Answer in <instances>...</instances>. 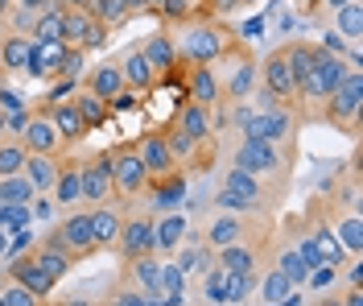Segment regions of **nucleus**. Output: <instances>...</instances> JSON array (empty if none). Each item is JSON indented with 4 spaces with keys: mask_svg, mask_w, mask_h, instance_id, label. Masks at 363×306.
I'll use <instances>...</instances> for the list:
<instances>
[{
    "mask_svg": "<svg viewBox=\"0 0 363 306\" xmlns=\"http://www.w3.org/2000/svg\"><path fill=\"white\" fill-rule=\"evenodd\" d=\"M42 112H45L50 120H54V129H58V141H62V149L79 145V141H83V137L91 133L87 124H83V116L74 112V104H70V99H54V104H45Z\"/></svg>",
    "mask_w": 363,
    "mask_h": 306,
    "instance_id": "21",
    "label": "nucleus"
},
{
    "mask_svg": "<svg viewBox=\"0 0 363 306\" xmlns=\"http://www.w3.org/2000/svg\"><path fill=\"white\" fill-rule=\"evenodd\" d=\"M38 17H42V13H33V9H21V4H17V13H13V33H33Z\"/></svg>",
    "mask_w": 363,
    "mask_h": 306,
    "instance_id": "51",
    "label": "nucleus"
},
{
    "mask_svg": "<svg viewBox=\"0 0 363 306\" xmlns=\"http://www.w3.org/2000/svg\"><path fill=\"white\" fill-rule=\"evenodd\" d=\"M318 50H326V54H339V58H342V54H347V50H351V42H342L339 33H335V29H330V33H326V42H322V46H318Z\"/></svg>",
    "mask_w": 363,
    "mask_h": 306,
    "instance_id": "52",
    "label": "nucleus"
},
{
    "mask_svg": "<svg viewBox=\"0 0 363 306\" xmlns=\"http://www.w3.org/2000/svg\"><path fill=\"white\" fill-rule=\"evenodd\" d=\"M314 13H322V0H306V17H314Z\"/></svg>",
    "mask_w": 363,
    "mask_h": 306,
    "instance_id": "60",
    "label": "nucleus"
},
{
    "mask_svg": "<svg viewBox=\"0 0 363 306\" xmlns=\"http://www.w3.org/2000/svg\"><path fill=\"white\" fill-rule=\"evenodd\" d=\"M104 306H145V294H140L128 278H120V282L112 285V294H108V302Z\"/></svg>",
    "mask_w": 363,
    "mask_h": 306,
    "instance_id": "46",
    "label": "nucleus"
},
{
    "mask_svg": "<svg viewBox=\"0 0 363 306\" xmlns=\"http://www.w3.org/2000/svg\"><path fill=\"white\" fill-rule=\"evenodd\" d=\"M83 50H67V58H62V71H58V79H70V83H79L83 79Z\"/></svg>",
    "mask_w": 363,
    "mask_h": 306,
    "instance_id": "49",
    "label": "nucleus"
},
{
    "mask_svg": "<svg viewBox=\"0 0 363 306\" xmlns=\"http://www.w3.org/2000/svg\"><path fill=\"white\" fill-rule=\"evenodd\" d=\"M294 124H297V112L277 104L269 112H256V116L244 120V137L248 141H269V145H281L285 153H294Z\"/></svg>",
    "mask_w": 363,
    "mask_h": 306,
    "instance_id": "7",
    "label": "nucleus"
},
{
    "mask_svg": "<svg viewBox=\"0 0 363 306\" xmlns=\"http://www.w3.org/2000/svg\"><path fill=\"white\" fill-rule=\"evenodd\" d=\"M67 50H70L67 42H33L25 75H33V79H42V83H58V71H62Z\"/></svg>",
    "mask_w": 363,
    "mask_h": 306,
    "instance_id": "20",
    "label": "nucleus"
},
{
    "mask_svg": "<svg viewBox=\"0 0 363 306\" xmlns=\"http://www.w3.org/2000/svg\"><path fill=\"white\" fill-rule=\"evenodd\" d=\"M272 306H301V294H297V290H294V294H285L281 302H272Z\"/></svg>",
    "mask_w": 363,
    "mask_h": 306,
    "instance_id": "57",
    "label": "nucleus"
},
{
    "mask_svg": "<svg viewBox=\"0 0 363 306\" xmlns=\"http://www.w3.org/2000/svg\"><path fill=\"white\" fill-rule=\"evenodd\" d=\"M0 306H45V298H38V294H29L25 285L4 278V285H0Z\"/></svg>",
    "mask_w": 363,
    "mask_h": 306,
    "instance_id": "45",
    "label": "nucleus"
},
{
    "mask_svg": "<svg viewBox=\"0 0 363 306\" xmlns=\"http://www.w3.org/2000/svg\"><path fill=\"white\" fill-rule=\"evenodd\" d=\"M289 158L294 153H285L281 145H269V141H240V149H235V170H244V174H252V178H260V182H277V187L285 190V182H289Z\"/></svg>",
    "mask_w": 363,
    "mask_h": 306,
    "instance_id": "3",
    "label": "nucleus"
},
{
    "mask_svg": "<svg viewBox=\"0 0 363 306\" xmlns=\"http://www.w3.org/2000/svg\"><path fill=\"white\" fill-rule=\"evenodd\" d=\"M182 71H186V99H190V104H203V108H211V112L223 104L215 67H182Z\"/></svg>",
    "mask_w": 363,
    "mask_h": 306,
    "instance_id": "19",
    "label": "nucleus"
},
{
    "mask_svg": "<svg viewBox=\"0 0 363 306\" xmlns=\"http://www.w3.org/2000/svg\"><path fill=\"white\" fill-rule=\"evenodd\" d=\"M277 269H281V273H285L297 290H301V285H306V278H310V269H306V261L297 257V248H285V253L277 257Z\"/></svg>",
    "mask_w": 363,
    "mask_h": 306,
    "instance_id": "43",
    "label": "nucleus"
},
{
    "mask_svg": "<svg viewBox=\"0 0 363 306\" xmlns=\"http://www.w3.org/2000/svg\"><path fill=\"white\" fill-rule=\"evenodd\" d=\"M4 278L9 282L25 285L29 294H38V298H50L54 294V282L45 278V269L38 265V257H33V248L29 253H21V257H9V265H4Z\"/></svg>",
    "mask_w": 363,
    "mask_h": 306,
    "instance_id": "16",
    "label": "nucleus"
},
{
    "mask_svg": "<svg viewBox=\"0 0 363 306\" xmlns=\"http://www.w3.org/2000/svg\"><path fill=\"white\" fill-rule=\"evenodd\" d=\"M133 145H136V158L149 170V178H165V174L182 170L178 158H174V149H169V141H165V129H149V133H140Z\"/></svg>",
    "mask_w": 363,
    "mask_h": 306,
    "instance_id": "13",
    "label": "nucleus"
},
{
    "mask_svg": "<svg viewBox=\"0 0 363 306\" xmlns=\"http://www.w3.org/2000/svg\"><path fill=\"white\" fill-rule=\"evenodd\" d=\"M145 195H153L149 203L161 207V212H174L182 203V195H186V170H174V174H165V178H149V190Z\"/></svg>",
    "mask_w": 363,
    "mask_h": 306,
    "instance_id": "29",
    "label": "nucleus"
},
{
    "mask_svg": "<svg viewBox=\"0 0 363 306\" xmlns=\"http://www.w3.org/2000/svg\"><path fill=\"white\" fill-rule=\"evenodd\" d=\"M124 9H128V17H140V13H149V0H124Z\"/></svg>",
    "mask_w": 363,
    "mask_h": 306,
    "instance_id": "55",
    "label": "nucleus"
},
{
    "mask_svg": "<svg viewBox=\"0 0 363 306\" xmlns=\"http://www.w3.org/2000/svg\"><path fill=\"white\" fill-rule=\"evenodd\" d=\"M182 232H186V219L182 215H157L153 219V253L157 257H174L178 253V244H182Z\"/></svg>",
    "mask_w": 363,
    "mask_h": 306,
    "instance_id": "30",
    "label": "nucleus"
},
{
    "mask_svg": "<svg viewBox=\"0 0 363 306\" xmlns=\"http://www.w3.org/2000/svg\"><path fill=\"white\" fill-rule=\"evenodd\" d=\"M29 38H33V42H62V4L50 9V13H42Z\"/></svg>",
    "mask_w": 363,
    "mask_h": 306,
    "instance_id": "41",
    "label": "nucleus"
},
{
    "mask_svg": "<svg viewBox=\"0 0 363 306\" xmlns=\"http://www.w3.org/2000/svg\"><path fill=\"white\" fill-rule=\"evenodd\" d=\"M17 141L25 145V153H62V141H58V129H54V120L45 116L42 108L38 112H29V120L21 124V133H17Z\"/></svg>",
    "mask_w": 363,
    "mask_h": 306,
    "instance_id": "15",
    "label": "nucleus"
},
{
    "mask_svg": "<svg viewBox=\"0 0 363 306\" xmlns=\"http://www.w3.org/2000/svg\"><path fill=\"white\" fill-rule=\"evenodd\" d=\"M4 133H9V124H4V108H0V141H4Z\"/></svg>",
    "mask_w": 363,
    "mask_h": 306,
    "instance_id": "61",
    "label": "nucleus"
},
{
    "mask_svg": "<svg viewBox=\"0 0 363 306\" xmlns=\"http://www.w3.org/2000/svg\"><path fill=\"white\" fill-rule=\"evenodd\" d=\"M87 9H91V17H95L99 25H108V29H120V25L133 21L128 9H124V0H91Z\"/></svg>",
    "mask_w": 363,
    "mask_h": 306,
    "instance_id": "37",
    "label": "nucleus"
},
{
    "mask_svg": "<svg viewBox=\"0 0 363 306\" xmlns=\"http://www.w3.org/2000/svg\"><path fill=\"white\" fill-rule=\"evenodd\" d=\"M260 87H264L277 104H285V108H294V112H297V79H294L289 50H285V46L269 50V58L260 62Z\"/></svg>",
    "mask_w": 363,
    "mask_h": 306,
    "instance_id": "8",
    "label": "nucleus"
},
{
    "mask_svg": "<svg viewBox=\"0 0 363 306\" xmlns=\"http://www.w3.org/2000/svg\"><path fill=\"white\" fill-rule=\"evenodd\" d=\"M335 33H339L342 42H351V46L363 38V4H359V0L342 4L339 13H335Z\"/></svg>",
    "mask_w": 363,
    "mask_h": 306,
    "instance_id": "35",
    "label": "nucleus"
},
{
    "mask_svg": "<svg viewBox=\"0 0 363 306\" xmlns=\"http://www.w3.org/2000/svg\"><path fill=\"white\" fill-rule=\"evenodd\" d=\"M256 278H260V273H231V269H227V282H223L227 306H240V302H248V294L256 290Z\"/></svg>",
    "mask_w": 363,
    "mask_h": 306,
    "instance_id": "40",
    "label": "nucleus"
},
{
    "mask_svg": "<svg viewBox=\"0 0 363 306\" xmlns=\"http://www.w3.org/2000/svg\"><path fill=\"white\" fill-rule=\"evenodd\" d=\"M108 158H112V195H116V203H136V199L149 190V170H145V162L136 158V145L120 141V145L108 149Z\"/></svg>",
    "mask_w": 363,
    "mask_h": 306,
    "instance_id": "5",
    "label": "nucleus"
},
{
    "mask_svg": "<svg viewBox=\"0 0 363 306\" xmlns=\"http://www.w3.org/2000/svg\"><path fill=\"white\" fill-rule=\"evenodd\" d=\"M25 224H33V207L29 203H0V228L17 232Z\"/></svg>",
    "mask_w": 363,
    "mask_h": 306,
    "instance_id": "44",
    "label": "nucleus"
},
{
    "mask_svg": "<svg viewBox=\"0 0 363 306\" xmlns=\"http://www.w3.org/2000/svg\"><path fill=\"white\" fill-rule=\"evenodd\" d=\"M58 162H62V153L54 158V153H29L21 165L25 182L33 187V195H50L54 190V178H58Z\"/></svg>",
    "mask_w": 363,
    "mask_h": 306,
    "instance_id": "27",
    "label": "nucleus"
},
{
    "mask_svg": "<svg viewBox=\"0 0 363 306\" xmlns=\"http://www.w3.org/2000/svg\"><path fill=\"white\" fill-rule=\"evenodd\" d=\"M256 228H252V219L248 215H240V212H219V215H211L206 219V228H203V248L215 257L219 248H227V244H235V240H244V236H252Z\"/></svg>",
    "mask_w": 363,
    "mask_h": 306,
    "instance_id": "12",
    "label": "nucleus"
},
{
    "mask_svg": "<svg viewBox=\"0 0 363 306\" xmlns=\"http://www.w3.org/2000/svg\"><path fill=\"white\" fill-rule=\"evenodd\" d=\"M116 253H120V261L149 257L153 253V215H145V212L124 215L120 236H116Z\"/></svg>",
    "mask_w": 363,
    "mask_h": 306,
    "instance_id": "11",
    "label": "nucleus"
},
{
    "mask_svg": "<svg viewBox=\"0 0 363 306\" xmlns=\"http://www.w3.org/2000/svg\"><path fill=\"white\" fill-rule=\"evenodd\" d=\"M45 240H50V244H58L74 265L99 253V248H95V236H91L87 207H70V215H67V219H58V224H54V232L45 236Z\"/></svg>",
    "mask_w": 363,
    "mask_h": 306,
    "instance_id": "6",
    "label": "nucleus"
},
{
    "mask_svg": "<svg viewBox=\"0 0 363 306\" xmlns=\"http://www.w3.org/2000/svg\"><path fill=\"white\" fill-rule=\"evenodd\" d=\"M33 257H38V265H42V269H45V278H50V282H54V285L62 282V278H67V273H70V265H74V261H70L67 253L58 248V244H50V240H42V244L33 248Z\"/></svg>",
    "mask_w": 363,
    "mask_h": 306,
    "instance_id": "33",
    "label": "nucleus"
},
{
    "mask_svg": "<svg viewBox=\"0 0 363 306\" xmlns=\"http://www.w3.org/2000/svg\"><path fill=\"white\" fill-rule=\"evenodd\" d=\"M70 104H74V112L83 116V124H87V129H99V124L108 120V112H112V104H108V99H99V95L83 92V87L70 95Z\"/></svg>",
    "mask_w": 363,
    "mask_h": 306,
    "instance_id": "34",
    "label": "nucleus"
},
{
    "mask_svg": "<svg viewBox=\"0 0 363 306\" xmlns=\"http://www.w3.org/2000/svg\"><path fill=\"white\" fill-rule=\"evenodd\" d=\"M285 190L281 187H269V182H260V178H252L244 170H227L223 174V190H219V212H240V215H264L277 207V199H281Z\"/></svg>",
    "mask_w": 363,
    "mask_h": 306,
    "instance_id": "2",
    "label": "nucleus"
},
{
    "mask_svg": "<svg viewBox=\"0 0 363 306\" xmlns=\"http://www.w3.org/2000/svg\"><path fill=\"white\" fill-rule=\"evenodd\" d=\"M339 269H342V265H318V269H310L306 285H310V290H326V285L339 282Z\"/></svg>",
    "mask_w": 363,
    "mask_h": 306,
    "instance_id": "48",
    "label": "nucleus"
},
{
    "mask_svg": "<svg viewBox=\"0 0 363 306\" xmlns=\"http://www.w3.org/2000/svg\"><path fill=\"white\" fill-rule=\"evenodd\" d=\"M161 4H165V0H149V13H161Z\"/></svg>",
    "mask_w": 363,
    "mask_h": 306,
    "instance_id": "62",
    "label": "nucleus"
},
{
    "mask_svg": "<svg viewBox=\"0 0 363 306\" xmlns=\"http://www.w3.org/2000/svg\"><path fill=\"white\" fill-rule=\"evenodd\" d=\"M79 182H83V207L116 203V195H112V158H108V149L79 158Z\"/></svg>",
    "mask_w": 363,
    "mask_h": 306,
    "instance_id": "9",
    "label": "nucleus"
},
{
    "mask_svg": "<svg viewBox=\"0 0 363 306\" xmlns=\"http://www.w3.org/2000/svg\"><path fill=\"white\" fill-rule=\"evenodd\" d=\"M174 129H178L182 137H190V141H211L215 137V112L211 108H203V104H182L178 108V116L169 120Z\"/></svg>",
    "mask_w": 363,
    "mask_h": 306,
    "instance_id": "22",
    "label": "nucleus"
},
{
    "mask_svg": "<svg viewBox=\"0 0 363 306\" xmlns=\"http://www.w3.org/2000/svg\"><path fill=\"white\" fill-rule=\"evenodd\" d=\"M79 87H83V92H91V95H99V99H108V104H112L120 92H128L116 58H112V62H99V67H91V71H83Z\"/></svg>",
    "mask_w": 363,
    "mask_h": 306,
    "instance_id": "23",
    "label": "nucleus"
},
{
    "mask_svg": "<svg viewBox=\"0 0 363 306\" xmlns=\"http://www.w3.org/2000/svg\"><path fill=\"white\" fill-rule=\"evenodd\" d=\"M342 306H363V285H351V290L342 294Z\"/></svg>",
    "mask_w": 363,
    "mask_h": 306,
    "instance_id": "54",
    "label": "nucleus"
},
{
    "mask_svg": "<svg viewBox=\"0 0 363 306\" xmlns=\"http://www.w3.org/2000/svg\"><path fill=\"white\" fill-rule=\"evenodd\" d=\"M174 46H178L182 67H215L219 58H231V54L240 50V38H235L223 21L190 17V21H182Z\"/></svg>",
    "mask_w": 363,
    "mask_h": 306,
    "instance_id": "1",
    "label": "nucleus"
},
{
    "mask_svg": "<svg viewBox=\"0 0 363 306\" xmlns=\"http://www.w3.org/2000/svg\"><path fill=\"white\" fill-rule=\"evenodd\" d=\"M45 306H50V302H45Z\"/></svg>",
    "mask_w": 363,
    "mask_h": 306,
    "instance_id": "63",
    "label": "nucleus"
},
{
    "mask_svg": "<svg viewBox=\"0 0 363 306\" xmlns=\"http://www.w3.org/2000/svg\"><path fill=\"white\" fill-rule=\"evenodd\" d=\"M87 215H91L95 248H116V236H120V224H124L120 203H99V207H87Z\"/></svg>",
    "mask_w": 363,
    "mask_h": 306,
    "instance_id": "25",
    "label": "nucleus"
},
{
    "mask_svg": "<svg viewBox=\"0 0 363 306\" xmlns=\"http://www.w3.org/2000/svg\"><path fill=\"white\" fill-rule=\"evenodd\" d=\"M9 236H13V232H9V228H0V261L9 257Z\"/></svg>",
    "mask_w": 363,
    "mask_h": 306,
    "instance_id": "56",
    "label": "nucleus"
},
{
    "mask_svg": "<svg viewBox=\"0 0 363 306\" xmlns=\"http://www.w3.org/2000/svg\"><path fill=\"white\" fill-rule=\"evenodd\" d=\"M58 4H62V9H87L91 0H58Z\"/></svg>",
    "mask_w": 363,
    "mask_h": 306,
    "instance_id": "59",
    "label": "nucleus"
},
{
    "mask_svg": "<svg viewBox=\"0 0 363 306\" xmlns=\"http://www.w3.org/2000/svg\"><path fill=\"white\" fill-rule=\"evenodd\" d=\"M264 236H244V240H235V244H227L215 253V265H223L231 273H256V265H260V253H264Z\"/></svg>",
    "mask_w": 363,
    "mask_h": 306,
    "instance_id": "17",
    "label": "nucleus"
},
{
    "mask_svg": "<svg viewBox=\"0 0 363 306\" xmlns=\"http://www.w3.org/2000/svg\"><path fill=\"white\" fill-rule=\"evenodd\" d=\"M359 112H363V71L351 67L347 79H342L339 87L330 92V99L322 104L318 120H322V124H335L342 133H359Z\"/></svg>",
    "mask_w": 363,
    "mask_h": 306,
    "instance_id": "4",
    "label": "nucleus"
},
{
    "mask_svg": "<svg viewBox=\"0 0 363 306\" xmlns=\"http://www.w3.org/2000/svg\"><path fill=\"white\" fill-rule=\"evenodd\" d=\"M342 4H351V0H322V9H330V13H339Z\"/></svg>",
    "mask_w": 363,
    "mask_h": 306,
    "instance_id": "58",
    "label": "nucleus"
},
{
    "mask_svg": "<svg viewBox=\"0 0 363 306\" xmlns=\"http://www.w3.org/2000/svg\"><path fill=\"white\" fill-rule=\"evenodd\" d=\"M38 195L25 182V174H13V178H0V203H33Z\"/></svg>",
    "mask_w": 363,
    "mask_h": 306,
    "instance_id": "42",
    "label": "nucleus"
},
{
    "mask_svg": "<svg viewBox=\"0 0 363 306\" xmlns=\"http://www.w3.org/2000/svg\"><path fill=\"white\" fill-rule=\"evenodd\" d=\"M54 203L58 207H83V182H79V158H62L58 162V178H54Z\"/></svg>",
    "mask_w": 363,
    "mask_h": 306,
    "instance_id": "26",
    "label": "nucleus"
},
{
    "mask_svg": "<svg viewBox=\"0 0 363 306\" xmlns=\"http://www.w3.org/2000/svg\"><path fill=\"white\" fill-rule=\"evenodd\" d=\"M116 62H120V75H124V87H128V92L149 95L153 87H157V71L149 67V58L140 54V46H128Z\"/></svg>",
    "mask_w": 363,
    "mask_h": 306,
    "instance_id": "18",
    "label": "nucleus"
},
{
    "mask_svg": "<svg viewBox=\"0 0 363 306\" xmlns=\"http://www.w3.org/2000/svg\"><path fill=\"white\" fill-rule=\"evenodd\" d=\"M182 290H186V273H182L178 265H174V261L165 257V261H161L157 294H165V298H182V302H186V294H182Z\"/></svg>",
    "mask_w": 363,
    "mask_h": 306,
    "instance_id": "39",
    "label": "nucleus"
},
{
    "mask_svg": "<svg viewBox=\"0 0 363 306\" xmlns=\"http://www.w3.org/2000/svg\"><path fill=\"white\" fill-rule=\"evenodd\" d=\"M140 54L149 58V67L157 71V79H161V75H174L182 67V62H178V46H174V33H169V29L149 33V38L140 42Z\"/></svg>",
    "mask_w": 363,
    "mask_h": 306,
    "instance_id": "24",
    "label": "nucleus"
},
{
    "mask_svg": "<svg viewBox=\"0 0 363 306\" xmlns=\"http://www.w3.org/2000/svg\"><path fill=\"white\" fill-rule=\"evenodd\" d=\"M347 285H363V257H347Z\"/></svg>",
    "mask_w": 363,
    "mask_h": 306,
    "instance_id": "53",
    "label": "nucleus"
},
{
    "mask_svg": "<svg viewBox=\"0 0 363 306\" xmlns=\"http://www.w3.org/2000/svg\"><path fill=\"white\" fill-rule=\"evenodd\" d=\"M25 145L17 141V137H4L0 141V178H13V174H21V165H25Z\"/></svg>",
    "mask_w": 363,
    "mask_h": 306,
    "instance_id": "38",
    "label": "nucleus"
},
{
    "mask_svg": "<svg viewBox=\"0 0 363 306\" xmlns=\"http://www.w3.org/2000/svg\"><path fill=\"white\" fill-rule=\"evenodd\" d=\"M29 248H33V228L25 224V228H17V232L9 236V257H21V253H29Z\"/></svg>",
    "mask_w": 363,
    "mask_h": 306,
    "instance_id": "50",
    "label": "nucleus"
},
{
    "mask_svg": "<svg viewBox=\"0 0 363 306\" xmlns=\"http://www.w3.org/2000/svg\"><path fill=\"white\" fill-rule=\"evenodd\" d=\"M29 50H33L29 33H4L0 38V75H21L29 67Z\"/></svg>",
    "mask_w": 363,
    "mask_h": 306,
    "instance_id": "28",
    "label": "nucleus"
},
{
    "mask_svg": "<svg viewBox=\"0 0 363 306\" xmlns=\"http://www.w3.org/2000/svg\"><path fill=\"white\" fill-rule=\"evenodd\" d=\"M310 248L318 253V261L322 265H347V248L339 244V236L330 232V224H318V228H310Z\"/></svg>",
    "mask_w": 363,
    "mask_h": 306,
    "instance_id": "31",
    "label": "nucleus"
},
{
    "mask_svg": "<svg viewBox=\"0 0 363 306\" xmlns=\"http://www.w3.org/2000/svg\"><path fill=\"white\" fill-rule=\"evenodd\" d=\"M231 58H235V67H231L227 79H219V92H223V99H248L256 92V83H260V62L244 46L235 50Z\"/></svg>",
    "mask_w": 363,
    "mask_h": 306,
    "instance_id": "14",
    "label": "nucleus"
},
{
    "mask_svg": "<svg viewBox=\"0 0 363 306\" xmlns=\"http://www.w3.org/2000/svg\"><path fill=\"white\" fill-rule=\"evenodd\" d=\"M256 290H260V298H264V306H272V302H281L285 294H294L297 285L277 269V265H269V273L264 278H256Z\"/></svg>",
    "mask_w": 363,
    "mask_h": 306,
    "instance_id": "36",
    "label": "nucleus"
},
{
    "mask_svg": "<svg viewBox=\"0 0 363 306\" xmlns=\"http://www.w3.org/2000/svg\"><path fill=\"white\" fill-rule=\"evenodd\" d=\"M330 232L339 236V244L347 248V257H363V219H359V207H347V215L330 224Z\"/></svg>",
    "mask_w": 363,
    "mask_h": 306,
    "instance_id": "32",
    "label": "nucleus"
},
{
    "mask_svg": "<svg viewBox=\"0 0 363 306\" xmlns=\"http://www.w3.org/2000/svg\"><path fill=\"white\" fill-rule=\"evenodd\" d=\"M108 33H112V29L95 21L91 9H62V42H67L70 50H83V54L104 50Z\"/></svg>",
    "mask_w": 363,
    "mask_h": 306,
    "instance_id": "10",
    "label": "nucleus"
},
{
    "mask_svg": "<svg viewBox=\"0 0 363 306\" xmlns=\"http://www.w3.org/2000/svg\"><path fill=\"white\" fill-rule=\"evenodd\" d=\"M223 282H227V269L223 265H211V269H206V298H211L215 306H227Z\"/></svg>",
    "mask_w": 363,
    "mask_h": 306,
    "instance_id": "47",
    "label": "nucleus"
}]
</instances>
